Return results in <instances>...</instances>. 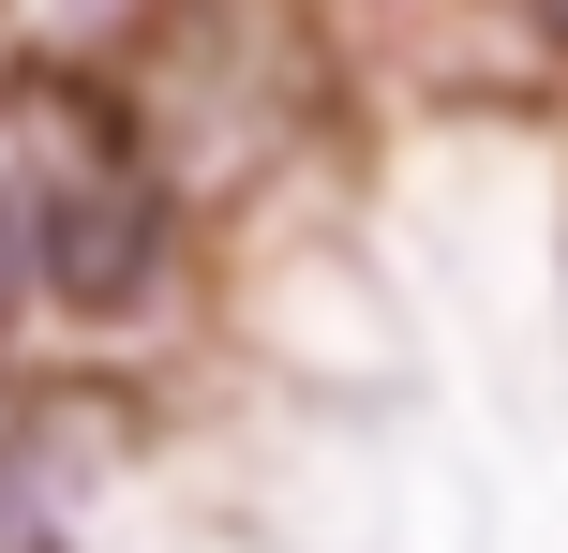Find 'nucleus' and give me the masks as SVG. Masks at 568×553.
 Listing matches in <instances>:
<instances>
[{
  "mask_svg": "<svg viewBox=\"0 0 568 553\" xmlns=\"http://www.w3.org/2000/svg\"><path fill=\"white\" fill-rule=\"evenodd\" d=\"M30 269H45L75 315H120V299L165 269V165L120 135L105 105H30Z\"/></svg>",
  "mask_w": 568,
  "mask_h": 553,
  "instance_id": "1",
  "label": "nucleus"
},
{
  "mask_svg": "<svg viewBox=\"0 0 568 553\" xmlns=\"http://www.w3.org/2000/svg\"><path fill=\"white\" fill-rule=\"evenodd\" d=\"M539 30H554V45H568V0H539Z\"/></svg>",
  "mask_w": 568,
  "mask_h": 553,
  "instance_id": "3",
  "label": "nucleus"
},
{
  "mask_svg": "<svg viewBox=\"0 0 568 553\" xmlns=\"http://www.w3.org/2000/svg\"><path fill=\"white\" fill-rule=\"evenodd\" d=\"M105 464H120L105 389H0V553H75V509Z\"/></svg>",
  "mask_w": 568,
  "mask_h": 553,
  "instance_id": "2",
  "label": "nucleus"
}]
</instances>
